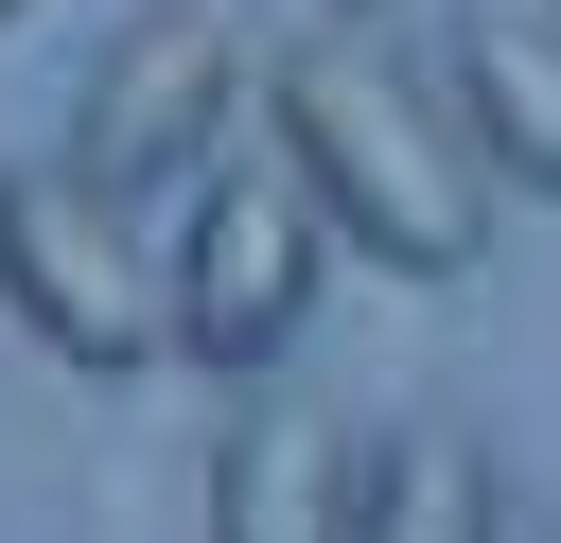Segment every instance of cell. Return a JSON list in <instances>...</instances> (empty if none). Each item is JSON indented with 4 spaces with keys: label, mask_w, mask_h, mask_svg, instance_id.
Masks as SVG:
<instances>
[{
    "label": "cell",
    "mask_w": 561,
    "mask_h": 543,
    "mask_svg": "<svg viewBox=\"0 0 561 543\" xmlns=\"http://www.w3.org/2000/svg\"><path fill=\"white\" fill-rule=\"evenodd\" d=\"M351 543H508L491 438H473V420H386L368 473H351Z\"/></svg>",
    "instance_id": "7"
},
{
    "label": "cell",
    "mask_w": 561,
    "mask_h": 543,
    "mask_svg": "<svg viewBox=\"0 0 561 543\" xmlns=\"http://www.w3.org/2000/svg\"><path fill=\"white\" fill-rule=\"evenodd\" d=\"M438 105H456L491 193L561 210V0H456L438 18Z\"/></svg>",
    "instance_id": "5"
},
{
    "label": "cell",
    "mask_w": 561,
    "mask_h": 543,
    "mask_svg": "<svg viewBox=\"0 0 561 543\" xmlns=\"http://www.w3.org/2000/svg\"><path fill=\"white\" fill-rule=\"evenodd\" d=\"M0 18H18V0H0Z\"/></svg>",
    "instance_id": "9"
},
{
    "label": "cell",
    "mask_w": 561,
    "mask_h": 543,
    "mask_svg": "<svg viewBox=\"0 0 561 543\" xmlns=\"http://www.w3.org/2000/svg\"><path fill=\"white\" fill-rule=\"evenodd\" d=\"M351 420L316 385H228L210 420V543H351Z\"/></svg>",
    "instance_id": "6"
},
{
    "label": "cell",
    "mask_w": 561,
    "mask_h": 543,
    "mask_svg": "<svg viewBox=\"0 0 561 543\" xmlns=\"http://www.w3.org/2000/svg\"><path fill=\"white\" fill-rule=\"evenodd\" d=\"M316 18H368V0H316Z\"/></svg>",
    "instance_id": "8"
},
{
    "label": "cell",
    "mask_w": 561,
    "mask_h": 543,
    "mask_svg": "<svg viewBox=\"0 0 561 543\" xmlns=\"http://www.w3.org/2000/svg\"><path fill=\"white\" fill-rule=\"evenodd\" d=\"M263 123H280V158L316 175L333 245H368L386 280H473V263H491V175H473V140H456V105H438V53L368 35V18H316V35H280Z\"/></svg>",
    "instance_id": "1"
},
{
    "label": "cell",
    "mask_w": 561,
    "mask_h": 543,
    "mask_svg": "<svg viewBox=\"0 0 561 543\" xmlns=\"http://www.w3.org/2000/svg\"><path fill=\"white\" fill-rule=\"evenodd\" d=\"M228 105H245V35H228L210 0H158V18H123V35L88 53V88H70V158H88L105 193L210 175V158H228Z\"/></svg>",
    "instance_id": "4"
},
{
    "label": "cell",
    "mask_w": 561,
    "mask_h": 543,
    "mask_svg": "<svg viewBox=\"0 0 561 543\" xmlns=\"http://www.w3.org/2000/svg\"><path fill=\"white\" fill-rule=\"evenodd\" d=\"M0 298L88 385H140L175 350V280L140 245V193H105L88 158H0Z\"/></svg>",
    "instance_id": "3"
},
{
    "label": "cell",
    "mask_w": 561,
    "mask_h": 543,
    "mask_svg": "<svg viewBox=\"0 0 561 543\" xmlns=\"http://www.w3.org/2000/svg\"><path fill=\"white\" fill-rule=\"evenodd\" d=\"M316 263H333V210H316V175H298L280 140H228V158L193 175V210L158 228L175 350H193V368H228V385H263V368L298 350V315H316Z\"/></svg>",
    "instance_id": "2"
}]
</instances>
